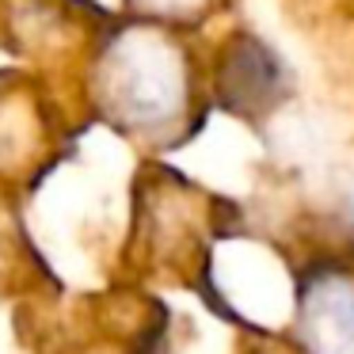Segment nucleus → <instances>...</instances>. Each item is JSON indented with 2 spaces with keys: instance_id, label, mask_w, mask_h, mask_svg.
I'll return each instance as SVG.
<instances>
[{
  "instance_id": "obj_1",
  "label": "nucleus",
  "mask_w": 354,
  "mask_h": 354,
  "mask_svg": "<svg viewBox=\"0 0 354 354\" xmlns=\"http://www.w3.org/2000/svg\"><path fill=\"white\" fill-rule=\"evenodd\" d=\"M100 107L149 145H179L206 118V88L191 46L164 24H133L103 50Z\"/></svg>"
},
{
  "instance_id": "obj_2",
  "label": "nucleus",
  "mask_w": 354,
  "mask_h": 354,
  "mask_svg": "<svg viewBox=\"0 0 354 354\" xmlns=\"http://www.w3.org/2000/svg\"><path fill=\"white\" fill-rule=\"evenodd\" d=\"M290 343L301 354H354V255L316 252L297 267Z\"/></svg>"
},
{
  "instance_id": "obj_4",
  "label": "nucleus",
  "mask_w": 354,
  "mask_h": 354,
  "mask_svg": "<svg viewBox=\"0 0 354 354\" xmlns=\"http://www.w3.org/2000/svg\"><path fill=\"white\" fill-rule=\"evenodd\" d=\"M138 16L156 19L164 27H191L202 24L206 16H214V8L221 0H130Z\"/></svg>"
},
{
  "instance_id": "obj_5",
  "label": "nucleus",
  "mask_w": 354,
  "mask_h": 354,
  "mask_svg": "<svg viewBox=\"0 0 354 354\" xmlns=\"http://www.w3.org/2000/svg\"><path fill=\"white\" fill-rule=\"evenodd\" d=\"M240 354H301V351L290 343V339H282V335H252Z\"/></svg>"
},
{
  "instance_id": "obj_3",
  "label": "nucleus",
  "mask_w": 354,
  "mask_h": 354,
  "mask_svg": "<svg viewBox=\"0 0 354 354\" xmlns=\"http://www.w3.org/2000/svg\"><path fill=\"white\" fill-rule=\"evenodd\" d=\"M286 88H290L286 65L267 42H259L255 35L229 39L214 73V95L225 111L248 122H259L270 111H278V103L286 100Z\"/></svg>"
}]
</instances>
